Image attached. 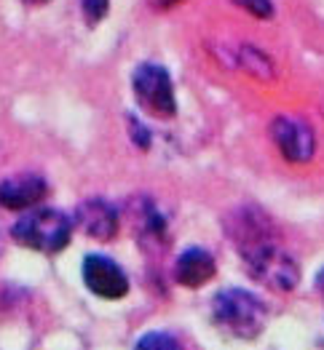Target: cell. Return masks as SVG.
<instances>
[{
  "instance_id": "cell-1",
  "label": "cell",
  "mask_w": 324,
  "mask_h": 350,
  "mask_svg": "<svg viewBox=\"0 0 324 350\" xmlns=\"http://www.w3.org/2000/svg\"><path fill=\"white\" fill-rule=\"evenodd\" d=\"M212 319L223 332L241 340H252L263 332L268 310L252 292L225 289L212 299Z\"/></svg>"
},
{
  "instance_id": "cell-2",
  "label": "cell",
  "mask_w": 324,
  "mask_h": 350,
  "mask_svg": "<svg viewBox=\"0 0 324 350\" xmlns=\"http://www.w3.org/2000/svg\"><path fill=\"white\" fill-rule=\"evenodd\" d=\"M11 233L16 238V243L27 246L32 252L57 254L73 238V222L67 214H62L57 208H38L16 219Z\"/></svg>"
},
{
  "instance_id": "cell-3",
  "label": "cell",
  "mask_w": 324,
  "mask_h": 350,
  "mask_svg": "<svg viewBox=\"0 0 324 350\" xmlns=\"http://www.w3.org/2000/svg\"><path fill=\"white\" fill-rule=\"evenodd\" d=\"M244 262H247V273L273 292H292L300 281V267L292 257L273 241L268 238L263 243L241 252Z\"/></svg>"
},
{
  "instance_id": "cell-4",
  "label": "cell",
  "mask_w": 324,
  "mask_h": 350,
  "mask_svg": "<svg viewBox=\"0 0 324 350\" xmlns=\"http://www.w3.org/2000/svg\"><path fill=\"white\" fill-rule=\"evenodd\" d=\"M134 94L140 107H145L150 116L172 118L177 113L175 83L169 72L158 64H142L134 72Z\"/></svg>"
},
{
  "instance_id": "cell-5",
  "label": "cell",
  "mask_w": 324,
  "mask_h": 350,
  "mask_svg": "<svg viewBox=\"0 0 324 350\" xmlns=\"http://www.w3.org/2000/svg\"><path fill=\"white\" fill-rule=\"evenodd\" d=\"M271 137L279 147V152L292 163H308L316 150V137L311 126L300 118L279 116L271 123Z\"/></svg>"
},
{
  "instance_id": "cell-6",
  "label": "cell",
  "mask_w": 324,
  "mask_h": 350,
  "mask_svg": "<svg viewBox=\"0 0 324 350\" xmlns=\"http://www.w3.org/2000/svg\"><path fill=\"white\" fill-rule=\"evenodd\" d=\"M84 284L88 286V292L102 297V299H121L129 292V278L126 273L113 262L110 257L102 254H88L84 260Z\"/></svg>"
},
{
  "instance_id": "cell-7",
  "label": "cell",
  "mask_w": 324,
  "mask_h": 350,
  "mask_svg": "<svg viewBox=\"0 0 324 350\" xmlns=\"http://www.w3.org/2000/svg\"><path fill=\"white\" fill-rule=\"evenodd\" d=\"M49 196V185L40 174H16L0 182V206L11 211H22L38 206Z\"/></svg>"
},
{
  "instance_id": "cell-8",
  "label": "cell",
  "mask_w": 324,
  "mask_h": 350,
  "mask_svg": "<svg viewBox=\"0 0 324 350\" xmlns=\"http://www.w3.org/2000/svg\"><path fill=\"white\" fill-rule=\"evenodd\" d=\"M78 217V225L81 230L97 241H110L116 238L118 228H121V219H118V211L108 204L105 198H88L78 206L75 211Z\"/></svg>"
},
{
  "instance_id": "cell-9",
  "label": "cell",
  "mask_w": 324,
  "mask_h": 350,
  "mask_svg": "<svg viewBox=\"0 0 324 350\" xmlns=\"http://www.w3.org/2000/svg\"><path fill=\"white\" fill-rule=\"evenodd\" d=\"M132 228L140 238V246L147 252L164 249V238H166V219L164 214L155 208L153 201H140L132 208Z\"/></svg>"
},
{
  "instance_id": "cell-10",
  "label": "cell",
  "mask_w": 324,
  "mask_h": 350,
  "mask_svg": "<svg viewBox=\"0 0 324 350\" xmlns=\"http://www.w3.org/2000/svg\"><path fill=\"white\" fill-rule=\"evenodd\" d=\"M214 275V257L204 249H188L185 254H179L175 265L177 284L188 286V289H199L206 281H212Z\"/></svg>"
},
{
  "instance_id": "cell-11",
  "label": "cell",
  "mask_w": 324,
  "mask_h": 350,
  "mask_svg": "<svg viewBox=\"0 0 324 350\" xmlns=\"http://www.w3.org/2000/svg\"><path fill=\"white\" fill-rule=\"evenodd\" d=\"M244 11H249V14H255V16H260V19H268V16H273V5H271V0H236Z\"/></svg>"
},
{
  "instance_id": "cell-12",
  "label": "cell",
  "mask_w": 324,
  "mask_h": 350,
  "mask_svg": "<svg viewBox=\"0 0 324 350\" xmlns=\"http://www.w3.org/2000/svg\"><path fill=\"white\" fill-rule=\"evenodd\" d=\"M84 14L91 25L99 22L108 14V0H84Z\"/></svg>"
},
{
  "instance_id": "cell-13",
  "label": "cell",
  "mask_w": 324,
  "mask_h": 350,
  "mask_svg": "<svg viewBox=\"0 0 324 350\" xmlns=\"http://www.w3.org/2000/svg\"><path fill=\"white\" fill-rule=\"evenodd\" d=\"M137 345H140V348H150V345H161V348H177V342L172 340V337H166V334H150V337H142Z\"/></svg>"
},
{
  "instance_id": "cell-14",
  "label": "cell",
  "mask_w": 324,
  "mask_h": 350,
  "mask_svg": "<svg viewBox=\"0 0 324 350\" xmlns=\"http://www.w3.org/2000/svg\"><path fill=\"white\" fill-rule=\"evenodd\" d=\"M316 289H319V294L324 297V270L319 273V275H316Z\"/></svg>"
},
{
  "instance_id": "cell-15",
  "label": "cell",
  "mask_w": 324,
  "mask_h": 350,
  "mask_svg": "<svg viewBox=\"0 0 324 350\" xmlns=\"http://www.w3.org/2000/svg\"><path fill=\"white\" fill-rule=\"evenodd\" d=\"M22 3H27V5H43V3H49V0H22Z\"/></svg>"
}]
</instances>
